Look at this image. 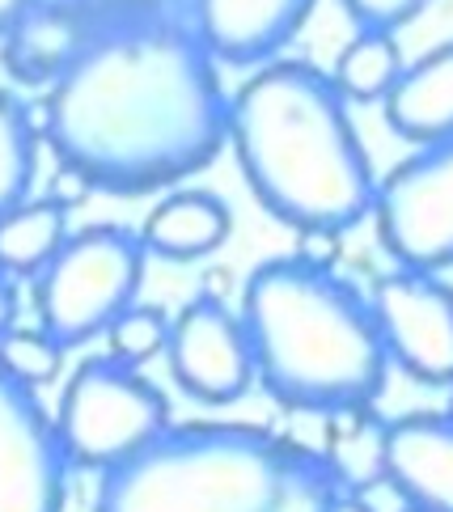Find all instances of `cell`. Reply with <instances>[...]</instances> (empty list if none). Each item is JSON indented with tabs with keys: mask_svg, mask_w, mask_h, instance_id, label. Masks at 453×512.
<instances>
[{
	"mask_svg": "<svg viewBox=\"0 0 453 512\" xmlns=\"http://www.w3.org/2000/svg\"><path fill=\"white\" fill-rule=\"evenodd\" d=\"M43 136L94 191L153 195L216 161L229 98L195 26L161 13L89 34L43 102Z\"/></svg>",
	"mask_w": 453,
	"mask_h": 512,
	"instance_id": "cell-1",
	"label": "cell"
},
{
	"mask_svg": "<svg viewBox=\"0 0 453 512\" xmlns=\"http://www.w3.org/2000/svg\"><path fill=\"white\" fill-rule=\"evenodd\" d=\"M229 144L246 187L288 229L348 233L373 216V161L322 68L280 56L259 64L229 98Z\"/></svg>",
	"mask_w": 453,
	"mask_h": 512,
	"instance_id": "cell-2",
	"label": "cell"
},
{
	"mask_svg": "<svg viewBox=\"0 0 453 512\" xmlns=\"http://www.w3.org/2000/svg\"><path fill=\"white\" fill-rule=\"evenodd\" d=\"M242 326L255 377L288 411L343 415L373 407L386 390L390 356L373 309L335 267L297 254L259 263L242 288Z\"/></svg>",
	"mask_w": 453,
	"mask_h": 512,
	"instance_id": "cell-3",
	"label": "cell"
},
{
	"mask_svg": "<svg viewBox=\"0 0 453 512\" xmlns=\"http://www.w3.org/2000/svg\"><path fill=\"white\" fill-rule=\"evenodd\" d=\"M343 491L326 453L255 424H170L102 474L98 512H326Z\"/></svg>",
	"mask_w": 453,
	"mask_h": 512,
	"instance_id": "cell-4",
	"label": "cell"
},
{
	"mask_svg": "<svg viewBox=\"0 0 453 512\" xmlns=\"http://www.w3.org/2000/svg\"><path fill=\"white\" fill-rule=\"evenodd\" d=\"M144 259L149 250L140 233L123 225H89L81 233H68L56 259L34 276L39 326L64 352L106 335V326L136 305Z\"/></svg>",
	"mask_w": 453,
	"mask_h": 512,
	"instance_id": "cell-5",
	"label": "cell"
},
{
	"mask_svg": "<svg viewBox=\"0 0 453 512\" xmlns=\"http://www.w3.org/2000/svg\"><path fill=\"white\" fill-rule=\"evenodd\" d=\"M170 428V402L149 377L115 356H89L68 377L56 432L68 466L115 470Z\"/></svg>",
	"mask_w": 453,
	"mask_h": 512,
	"instance_id": "cell-6",
	"label": "cell"
},
{
	"mask_svg": "<svg viewBox=\"0 0 453 512\" xmlns=\"http://www.w3.org/2000/svg\"><path fill=\"white\" fill-rule=\"evenodd\" d=\"M373 221L398 267H453V136L415 149L377 182Z\"/></svg>",
	"mask_w": 453,
	"mask_h": 512,
	"instance_id": "cell-7",
	"label": "cell"
},
{
	"mask_svg": "<svg viewBox=\"0 0 453 512\" xmlns=\"http://www.w3.org/2000/svg\"><path fill=\"white\" fill-rule=\"evenodd\" d=\"M369 309L394 369L420 386H453V284L403 267L377 280Z\"/></svg>",
	"mask_w": 453,
	"mask_h": 512,
	"instance_id": "cell-8",
	"label": "cell"
},
{
	"mask_svg": "<svg viewBox=\"0 0 453 512\" xmlns=\"http://www.w3.org/2000/svg\"><path fill=\"white\" fill-rule=\"evenodd\" d=\"M166 360L178 390L208 407L246 398L259 381L242 314H233L216 292H199L178 309V318H170Z\"/></svg>",
	"mask_w": 453,
	"mask_h": 512,
	"instance_id": "cell-9",
	"label": "cell"
},
{
	"mask_svg": "<svg viewBox=\"0 0 453 512\" xmlns=\"http://www.w3.org/2000/svg\"><path fill=\"white\" fill-rule=\"evenodd\" d=\"M68 453L39 394L0 373V512H64Z\"/></svg>",
	"mask_w": 453,
	"mask_h": 512,
	"instance_id": "cell-10",
	"label": "cell"
},
{
	"mask_svg": "<svg viewBox=\"0 0 453 512\" xmlns=\"http://www.w3.org/2000/svg\"><path fill=\"white\" fill-rule=\"evenodd\" d=\"M318 0H191V26L216 64L255 68L276 60Z\"/></svg>",
	"mask_w": 453,
	"mask_h": 512,
	"instance_id": "cell-11",
	"label": "cell"
},
{
	"mask_svg": "<svg viewBox=\"0 0 453 512\" xmlns=\"http://www.w3.org/2000/svg\"><path fill=\"white\" fill-rule=\"evenodd\" d=\"M382 483L403 504L453 512V419L403 415L382 436Z\"/></svg>",
	"mask_w": 453,
	"mask_h": 512,
	"instance_id": "cell-12",
	"label": "cell"
},
{
	"mask_svg": "<svg viewBox=\"0 0 453 512\" xmlns=\"http://www.w3.org/2000/svg\"><path fill=\"white\" fill-rule=\"evenodd\" d=\"M89 22L72 13L64 0H34V5L17 17V26L5 34L0 60H5L9 77L22 85H56L64 68L81 56L89 43Z\"/></svg>",
	"mask_w": 453,
	"mask_h": 512,
	"instance_id": "cell-13",
	"label": "cell"
},
{
	"mask_svg": "<svg viewBox=\"0 0 453 512\" xmlns=\"http://www.w3.org/2000/svg\"><path fill=\"white\" fill-rule=\"evenodd\" d=\"M386 123L415 149L453 136V43L424 51L386 94Z\"/></svg>",
	"mask_w": 453,
	"mask_h": 512,
	"instance_id": "cell-14",
	"label": "cell"
},
{
	"mask_svg": "<svg viewBox=\"0 0 453 512\" xmlns=\"http://www.w3.org/2000/svg\"><path fill=\"white\" fill-rule=\"evenodd\" d=\"M233 233V216L221 195L212 191H174L144 216L140 242L153 259L195 263L216 254Z\"/></svg>",
	"mask_w": 453,
	"mask_h": 512,
	"instance_id": "cell-15",
	"label": "cell"
},
{
	"mask_svg": "<svg viewBox=\"0 0 453 512\" xmlns=\"http://www.w3.org/2000/svg\"><path fill=\"white\" fill-rule=\"evenodd\" d=\"M64 237H68V208H60L51 195L9 208L0 216V276L34 280L56 259Z\"/></svg>",
	"mask_w": 453,
	"mask_h": 512,
	"instance_id": "cell-16",
	"label": "cell"
},
{
	"mask_svg": "<svg viewBox=\"0 0 453 512\" xmlns=\"http://www.w3.org/2000/svg\"><path fill=\"white\" fill-rule=\"evenodd\" d=\"M403 51L386 30H356V39L339 51L331 81L343 102H386L398 72H403Z\"/></svg>",
	"mask_w": 453,
	"mask_h": 512,
	"instance_id": "cell-17",
	"label": "cell"
},
{
	"mask_svg": "<svg viewBox=\"0 0 453 512\" xmlns=\"http://www.w3.org/2000/svg\"><path fill=\"white\" fill-rule=\"evenodd\" d=\"M39 170V127L26 102L0 89V216L26 204Z\"/></svg>",
	"mask_w": 453,
	"mask_h": 512,
	"instance_id": "cell-18",
	"label": "cell"
},
{
	"mask_svg": "<svg viewBox=\"0 0 453 512\" xmlns=\"http://www.w3.org/2000/svg\"><path fill=\"white\" fill-rule=\"evenodd\" d=\"M64 369V347L51 339L43 326L39 331H26V326H9L0 335V373H9L13 381L22 386L39 390V386H51Z\"/></svg>",
	"mask_w": 453,
	"mask_h": 512,
	"instance_id": "cell-19",
	"label": "cell"
},
{
	"mask_svg": "<svg viewBox=\"0 0 453 512\" xmlns=\"http://www.w3.org/2000/svg\"><path fill=\"white\" fill-rule=\"evenodd\" d=\"M166 339H170V318L157 305H128L106 326V343H111L106 356L140 369V364H149L153 356L166 352Z\"/></svg>",
	"mask_w": 453,
	"mask_h": 512,
	"instance_id": "cell-20",
	"label": "cell"
},
{
	"mask_svg": "<svg viewBox=\"0 0 453 512\" xmlns=\"http://www.w3.org/2000/svg\"><path fill=\"white\" fill-rule=\"evenodd\" d=\"M72 13H81L89 30H111V26H128V22H144V17H161L166 13V0H64Z\"/></svg>",
	"mask_w": 453,
	"mask_h": 512,
	"instance_id": "cell-21",
	"label": "cell"
},
{
	"mask_svg": "<svg viewBox=\"0 0 453 512\" xmlns=\"http://www.w3.org/2000/svg\"><path fill=\"white\" fill-rule=\"evenodd\" d=\"M343 13L352 17V26L356 30H403L407 22H415L424 9H428V0H339Z\"/></svg>",
	"mask_w": 453,
	"mask_h": 512,
	"instance_id": "cell-22",
	"label": "cell"
},
{
	"mask_svg": "<svg viewBox=\"0 0 453 512\" xmlns=\"http://www.w3.org/2000/svg\"><path fill=\"white\" fill-rule=\"evenodd\" d=\"M343 250V233L335 229H297V259L310 267H335Z\"/></svg>",
	"mask_w": 453,
	"mask_h": 512,
	"instance_id": "cell-23",
	"label": "cell"
},
{
	"mask_svg": "<svg viewBox=\"0 0 453 512\" xmlns=\"http://www.w3.org/2000/svg\"><path fill=\"white\" fill-rule=\"evenodd\" d=\"M89 191H94V187H89V178H85L81 170L60 166L56 178H51V191H47V195L56 199L60 208H77V204H85V199H89Z\"/></svg>",
	"mask_w": 453,
	"mask_h": 512,
	"instance_id": "cell-24",
	"label": "cell"
},
{
	"mask_svg": "<svg viewBox=\"0 0 453 512\" xmlns=\"http://www.w3.org/2000/svg\"><path fill=\"white\" fill-rule=\"evenodd\" d=\"M17 326V292L9 284V276H0V335Z\"/></svg>",
	"mask_w": 453,
	"mask_h": 512,
	"instance_id": "cell-25",
	"label": "cell"
},
{
	"mask_svg": "<svg viewBox=\"0 0 453 512\" xmlns=\"http://www.w3.org/2000/svg\"><path fill=\"white\" fill-rule=\"evenodd\" d=\"M30 5H34V0H0V39H5V34L17 26V17H22Z\"/></svg>",
	"mask_w": 453,
	"mask_h": 512,
	"instance_id": "cell-26",
	"label": "cell"
},
{
	"mask_svg": "<svg viewBox=\"0 0 453 512\" xmlns=\"http://www.w3.org/2000/svg\"><path fill=\"white\" fill-rule=\"evenodd\" d=\"M326 512H373V504H365L360 496H343V491H339V496H335V504L326 508Z\"/></svg>",
	"mask_w": 453,
	"mask_h": 512,
	"instance_id": "cell-27",
	"label": "cell"
},
{
	"mask_svg": "<svg viewBox=\"0 0 453 512\" xmlns=\"http://www.w3.org/2000/svg\"><path fill=\"white\" fill-rule=\"evenodd\" d=\"M398 512H424V508H415V504H403V508H398Z\"/></svg>",
	"mask_w": 453,
	"mask_h": 512,
	"instance_id": "cell-28",
	"label": "cell"
},
{
	"mask_svg": "<svg viewBox=\"0 0 453 512\" xmlns=\"http://www.w3.org/2000/svg\"><path fill=\"white\" fill-rule=\"evenodd\" d=\"M445 415H449V419H453V386H449V411H445Z\"/></svg>",
	"mask_w": 453,
	"mask_h": 512,
	"instance_id": "cell-29",
	"label": "cell"
}]
</instances>
